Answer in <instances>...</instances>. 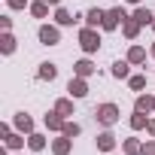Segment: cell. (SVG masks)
<instances>
[{
  "instance_id": "cell-11",
  "label": "cell",
  "mask_w": 155,
  "mask_h": 155,
  "mask_svg": "<svg viewBox=\"0 0 155 155\" xmlns=\"http://www.w3.org/2000/svg\"><path fill=\"white\" fill-rule=\"evenodd\" d=\"M128 61H131V64H143V61H146V49H143V46H131Z\"/></svg>"
},
{
  "instance_id": "cell-25",
  "label": "cell",
  "mask_w": 155,
  "mask_h": 155,
  "mask_svg": "<svg viewBox=\"0 0 155 155\" xmlns=\"http://www.w3.org/2000/svg\"><path fill=\"white\" fill-rule=\"evenodd\" d=\"M0 43H3V52H6V55H9V52H15V37H12L9 31L3 34V40H0Z\"/></svg>"
},
{
  "instance_id": "cell-9",
  "label": "cell",
  "mask_w": 155,
  "mask_h": 155,
  "mask_svg": "<svg viewBox=\"0 0 155 155\" xmlns=\"http://www.w3.org/2000/svg\"><path fill=\"white\" fill-rule=\"evenodd\" d=\"M15 128H18L21 134H34V122H31L25 113H18V116H15Z\"/></svg>"
},
{
  "instance_id": "cell-22",
  "label": "cell",
  "mask_w": 155,
  "mask_h": 155,
  "mask_svg": "<svg viewBox=\"0 0 155 155\" xmlns=\"http://www.w3.org/2000/svg\"><path fill=\"white\" fill-rule=\"evenodd\" d=\"M76 18H79V15H70L67 9H58V12H55V21H58V25H73Z\"/></svg>"
},
{
  "instance_id": "cell-17",
  "label": "cell",
  "mask_w": 155,
  "mask_h": 155,
  "mask_svg": "<svg viewBox=\"0 0 155 155\" xmlns=\"http://www.w3.org/2000/svg\"><path fill=\"white\" fill-rule=\"evenodd\" d=\"M55 76H58V67L55 64H40V79H55Z\"/></svg>"
},
{
  "instance_id": "cell-3",
  "label": "cell",
  "mask_w": 155,
  "mask_h": 155,
  "mask_svg": "<svg viewBox=\"0 0 155 155\" xmlns=\"http://www.w3.org/2000/svg\"><path fill=\"white\" fill-rule=\"evenodd\" d=\"M125 18H128V15H125V9H119V6H116V9H110V12L104 15V25H101V28H104V31H116Z\"/></svg>"
},
{
  "instance_id": "cell-15",
  "label": "cell",
  "mask_w": 155,
  "mask_h": 155,
  "mask_svg": "<svg viewBox=\"0 0 155 155\" xmlns=\"http://www.w3.org/2000/svg\"><path fill=\"white\" fill-rule=\"evenodd\" d=\"M46 128H52V131H64L61 113H49V116H46Z\"/></svg>"
},
{
  "instance_id": "cell-26",
  "label": "cell",
  "mask_w": 155,
  "mask_h": 155,
  "mask_svg": "<svg viewBox=\"0 0 155 155\" xmlns=\"http://www.w3.org/2000/svg\"><path fill=\"white\" fill-rule=\"evenodd\" d=\"M79 131H82V128L76 125V122H64V131H61V134H67V137H79Z\"/></svg>"
},
{
  "instance_id": "cell-13",
  "label": "cell",
  "mask_w": 155,
  "mask_h": 155,
  "mask_svg": "<svg viewBox=\"0 0 155 155\" xmlns=\"http://www.w3.org/2000/svg\"><path fill=\"white\" fill-rule=\"evenodd\" d=\"M122 149H125V155H143V146H140V140H125L122 143Z\"/></svg>"
},
{
  "instance_id": "cell-4",
  "label": "cell",
  "mask_w": 155,
  "mask_h": 155,
  "mask_svg": "<svg viewBox=\"0 0 155 155\" xmlns=\"http://www.w3.org/2000/svg\"><path fill=\"white\" fill-rule=\"evenodd\" d=\"M67 91H70V97H85V94H88V82H85V76H76V79H70Z\"/></svg>"
},
{
  "instance_id": "cell-32",
  "label": "cell",
  "mask_w": 155,
  "mask_h": 155,
  "mask_svg": "<svg viewBox=\"0 0 155 155\" xmlns=\"http://www.w3.org/2000/svg\"><path fill=\"white\" fill-rule=\"evenodd\" d=\"M128 3H143V0H128Z\"/></svg>"
},
{
  "instance_id": "cell-12",
  "label": "cell",
  "mask_w": 155,
  "mask_h": 155,
  "mask_svg": "<svg viewBox=\"0 0 155 155\" xmlns=\"http://www.w3.org/2000/svg\"><path fill=\"white\" fill-rule=\"evenodd\" d=\"M137 110H140V113L155 110V97H152V94H140V97H137Z\"/></svg>"
},
{
  "instance_id": "cell-31",
  "label": "cell",
  "mask_w": 155,
  "mask_h": 155,
  "mask_svg": "<svg viewBox=\"0 0 155 155\" xmlns=\"http://www.w3.org/2000/svg\"><path fill=\"white\" fill-rule=\"evenodd\" d=\"M46 3H52V6H58V3H61V0H46Z\"/></svg>"
},
{
  "instance_id": "cell-33",
  "label": "cell",
  "mask_w": 155,
  "mask_h": 155,
  "mask_svg": "<svg viewBox=\"0 0 155 155\" xmlns=\"http://www.w3.org/2000/svg\"><path fill=\"white\" fill-rule=\"evenodd\" d=\"M152 55H155V46H152Z\"/></svg>"
},
{
  "instance_id": "cell-34",
  "label": "cell",
  "mask_w": 155,
  "mask_h": 155,
  "mask_svg": "<svg viewBox=\"0 0 155 155\" xmlns=\"http://www.w3.org/2000/svg\"><path fill=\"white\" fill-rule=\"evenodd\" d=\"M152 31H155V21H152Z\"/></svg>"
},
{
  "instance_id": "cell-23",
  "label": "cell",
  "mask_w": 155,
  "mask_h": 155,
  "mask_svg": "<svg viewBox=\"0 0 155 155\" xmlns=\"http://www.w3.org/2000/svg\"><path fill=\"white\" fill-rule=\"evenodd\" d=\"M6 146H9V149H21V146H25L21 131H18V134H9V137H6Z\"/></svg>"
},
{
  "instance_id": "cell-20",
  "label": "cell",
  "mask_w": 155,
  "mask_h": 155,
  "mask_svg": "<svg viewBox=\"0 0 155 155\" xmlns=\"http://www.w3.org/2000/svg\"><path fill=\"white\" fill-rule=\"evenodd\" d=\"M146 125H149V119H146V116H143V113H140V110H137V113H134V116H131V128H134V131H143V128H146Z\"/></svg>"
},
{
  "instance_id": "cell-16",
  "label": "cell",
  "mask_w": 155,
  "mask_h": 155,
  "mask_svg": "<svg viewBox=\"0 0 155 155\" xmlns=\"http://www.w3.org/2000/svg\"><path fill=\"white\" fill-rule=\"evenodd\" d=\"M28 146L34 152H40V149H46V137L43 134H28Z\"/></svg>"
},
{
  "instance_id": "cell-8",
  "label": "cell",
  "mask_w": 155,
  "mask_h": 155,
  "mask_svg": "<svg viewBox=\"0 0 155 155\" xmlns=\"http://www.w3.org/2000/svg\"><path fill=\"white\" fill-rule=\"evenodd\" d=\"M97 149H101V152H113V149H116V137H113L110 131H104V134L97 137Z\"/></svg>"
},
{
  "instance_id": "cell-6",
  "label": "cell",
  "mask_w": 155,
  "mask_h": 155,
  "mask_svg": "<svg viewBox=\"0 0 155 155\" xmlns=\"http://www.w3.org/2000/svg\"><path fill=\"white\" fill-rule=\"evenodd\" d=\"M104 9H88L85 12V28H97V25H104Z\"/></svg>"
},
{
  "instance_id": "cell-1",
  "label": "cell",
  "mask_w": 155,
  "mask_h": 155,
  "mask_svg": "<svg viewBox=\"0 0 155 155\" xmlns=\"http://www.w3.org/2000/svg\"><path fill=\"white\" fill-rule=\"evenodd\" d=\"M94 119H97L104 128H110V125L119 122V107H116V104H101V107L94 110Z\"/></svg>"
},
{
  "instance_id": "cell-28",
  "label": "cell",
  "mask_w": 155,
  "mask_h": 155,
  "mask_svg": "<svg viewBox=\"0 0 155 155\" xmlns=\"http://www.w3.org/2000/svg\"><path fill=\"white\" fill-rule=\"evenodd\" d=\"M6 6H9V9H25L28 0H6Z\"/></svg>"
},
{
  "instance_id": "cell-21",
  "label": "cell",
  "mask_w": 155,
  "mask_h": 155,
  "mask_svg": "<svg viewBox=\"0 0 155 155\" xmlns=\"http://www.w3.org/2000/svg\"><path fill=\"white\" fill-rule=\"evenodd\" d=\"M128 64L131 61H116L113 64V76H116V79H125V76H128Z\"/></svg>"
},
{
  "instance_id": "cell-18",
  "label": "cell",
  "mask_w": 155,
  "mask_h": 155,
  "mask_svg": "<svg viewBox=\"0 0 155 155\" xmlns=\"http://www.w3.org/2000/svg\"><path fill=\"white\" fill-rule=\"evenodd\" d=\"M91 73H94V64L88 58H82L79 64H76V76H91Z\"/></svg>"
},
{
  "instance_id": "cell-14",
  "label": "cell",
  "mask_w": 155,
  "mask_h": 155,
  "mask_svg": "<svg viewBox=\"0 0 155 155\" xmlns=\"http://www.w3.org/2000/svg\"><path fill=\"white\" fill-rule=\"evenodd\" d=\"M55 113H61V116H73V101H70V97H61V101L55 104Z\"/></svg>"
},
{
  "instance_id": "cell-27",
  "label": "cell",
  "mask_w": 155,
  "mask_h": 155,
  "mask_svg": "<svg viewBox=\"0 0 155 155\" xmlns=\"http://www.w3.org/2000/svg\"><path fill=\"white\" fill-rule=\"evenodd\" d=\"M131 88L134 91H143L146 88V76H131Z\"/></svg>"
},
{
  "instance_id": "cell-5",
  "label": "cell",
  "mask_w": 155,
  "mask_h": 155,
  "mask_svg": "<svg viewBox=\"0 0 155 155\" xmlns=\"http://www.w3.org/2000/svg\"><path fill=\"white\" fill-rule=\"evenodd\" d=\"M58 40H61L58 28H52V25H43V28H40V43H46V46H55Z\"/></svg>"
},
{
  "instance_id": "cell-24",
  "label": "cell",
  "mask_w": 155,
  "mask_h": 155,
  "mask_svg": "<svg viewBox=\"0 0 155 155\" xmlns=\"http://www.w3.org/2000/svg\"><path fill=\"white\" fill-rule=\"evenodd\" d=\"M31 12L37 15V18H46V12H49V3L43 0V3H31Z\"/></svg>"
},
{
  "instance_id": "cell-10",
  "label": "cell",
  "mask_w": 155,
  "mask_h": 155,
  "mask_svg": "<svg viewBox=\"0 0 155 155\" xmlns=\"http://www.w3.org/2000/svg\"><path fill=\"white\" fill-rule=\"evenodd\" d=\"M70 140H73V137H67V134H64L61 140H55V143H52V152H55V155H67V152H70Z\"/></svg>"
},
{
  "instance_id": "cell-30",
  "label": "cell",
  "mask_w": 155,
  "mask_h": 155,
  "mask_svg": "<svg viewBox=\"0 0 155 155\" xmlns=\"http://www.w3.org/2000/svg\"><path fill=\"white\" fill-rule=\"evenodd\" d=\"M146 131H149V134L155 137V119H149V125H146Z\"/></svg>"
},
{
  "instance_id": "cell-29",
  "label": "cell",
  "mask_w": 155,
  "mask_h": 155,
  "mask_svg": "<svg viewBox=\"0 0 155 155\" xmlns=\"http://www.w3.org/2000/svg\"><path fill=\"white\" fill-rule=\"evenodd\" d=\"M143 155H155V143H146L143 146Z\"/></svg>"
},
{
  "instance_id": "cell-19",
  "label": "cell",
  "mask_w": 155,
  "mask_h": 155,
  "mask_svg": "<svg viewBox=\"0 0 155 155\" xmlns=\"http://www.w3.org/2000/svg\"><path fill=\"white\" fill-rule=\"evenodd\" d=\"M131 18H137L140 25H152V21H155V18H152V12H149V9H143V6H140V9H134V15H131Z\"/></svg>"
},
{
  "instance_id": "cell-2",
  "label": "cell",
  "mask_w": 155,
  "mask_h": 155,
  "mask_svg": "<svg viewBox=\"0 0 155 155\" xmlns=\"http://www.w3.org/2000/svg\"><path fill=\"white\" fill-rule=\"evenodd\" d=\"M79 46H82L85 52H97V49H101L97 28H82V31H79Z\"/></svg>"
},
{
  "instance_id": "cell-7",
  "label": "cell",
  "mask_w": 155,
  "mask_h": 155,
  "mask_svg": "<svg viewBox=\"0 0 155 155\" xmlns=\"http://www.w3.org/2000/svg\"><path fill=\"white\" fill-rule=\"evenodd\" d=\"M122 34H125L128 40H134V37L140 34V21H137V18H125V21H122Z\"/></svg>"
}]
</instances>
